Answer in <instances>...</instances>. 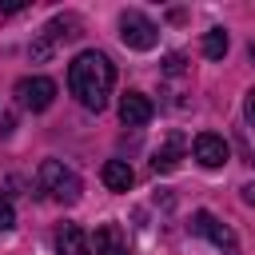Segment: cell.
<instances>
[{
    "label": "cell",
    "instance_id": "cell-19",
    "mask_svg": "<svg viewBox=\"0 0 255 255\" xmlns=\"http://www.w3.org/2000/svg\"><path fill=\"white\" fill-rule=\"evenodd\" d=\"M239 191H243V203H255V183H243Z\"/></svg>",
    "mask_w": 255,
    "mask_h": 255
},
{
    "label": "cell",
    "instance_id": "cell-2",
    "mask_svg": "<svg viewBox=\"0 0 255 255\" xmlns=\"http://www.w3.org/2000/svg\"><path fill=\"white\" fill-rule=\"evenodd\" d=\"M40 187H44L56 203H76V199H80V179H76V171H68L60 159H44V163H40Z\"/></svg>",
    "mask_w": 255,
    "mask_h": 255
},
{
    "label": "cell",
    "instance_id": "cell-16",
    "mask_svg": "<svg viewBox=\"0 0 255 255\" xmlns=\"http://www.w3.org/2000/svg\"><path fill=\"white\" fill-rule=\"evenodd\" d=\"M163 72H167V76H175V72H183V56H179V52H171V56L163 60Z\"/></svg>",
    "mask_w": 255,
    "mask_h": 255
},
{
    "label": "cell",
    "instance_id": "cell-14",
    "mask_svg": "<svg viewBox=\"0 0 255 255\" xmlns=\"http://www.w3.org/2000/svg\"><path fill=\"white\" fill-rule=\"evenodd\" d=\"M12 227H16V211H12L8 195L0 191V231H12Z\"/></svg>",
    "mask_w": 255,
    "mask_h": 255
},
{
    "label": "cell",
    "instance_id": "cell-13",
    "mask_svg": "<svg viewBox=\"0 0 255 255\" xmlns=\"http://www.w3.org/2000/svg\"><path fill=\"white\" fill-rule=\"evenodd\" d=\"M203 56H207V60H223V56H227V32H223V28L203 32Z\"/></svg>",
    "mask_w": 255,
    "mask_h": 255
},
{
    "label": "cell",
    "instance_id": "cell-17",
    "mask_svg": "<svg viewBox=\"0 0 255 255\" xmlns=\"http://www.w3.org/2000/svg\"><path fill=\"white\" fill-rule=\"evenodd\" d=\"M28 8V0H0V12H20Z\"/></svg>",
    "mask_w": 255,
    "mask_h": 255
},
{
    "label": "cell",
    "instance_id": "cell-6",
    "mask_svg": "<svg viewBox=\"0 0 255 255\" xmlns=\"http://www.w3.org/2000/svg\"><path fill=\"white\" fill-rule=\"evenodd\" d=\"M191 151H195V159H199L203 167H223V163H227V155H231L227 139H223V135H215V131H203V135H195Z\"/></svg>",
    "mask_w": 255,
    "mask_h": 255
},
{
    "label": "cell",
    "instance_id": "cell-8",
    "mask_svg": "<svg viewBox=\"0 0 255 255\" xmlns=\"http://www.w3.org/2000/svg\"><path fill=\"white\" fill-rule=\"evenodd\" d=\"M80 32H84V20H80V16H72V12H64V16H56V20H52V24H48V28L40 32V36H44V40H48L52 48H60V44L76 40Z\"/></svg>",
    "mask_w": 255,
    "mask_h": 255
},
{
    "label": "cell",
    "instance_id": "cell-4",
    "mask_svg": "<svg viewBox=\"0 0 255 255\" xmlns=\"http://www.w3.org/2000/svg\"><path fill=\"white\" fill-rule=\"evenodd\" d=\"M16 100L28 112H44L56 100V80H48V76H24V80H16Z\"/></svg>",
    "mask_w": 255,
    "mask_h": 255
},
{
    "label": "cell",
    "instance_id": "cell-9",
    "mask_svg": "<svg viewBox=\"0 0 255 255\" xmlns=\"http://www.w3.org/2000/svg\"><path fill=\"white\" fill-rule=\"evenodd\" d=\"M183 163V135H167V143L151 155V171L155 175H167V171H175Z\"/></svg>",
    "mask_w": 255,
    "mask_h": 255
},
{
    "label": "cell",
    "instance_id": "cell-3",
    "mask_svg": "<svg viewBox=\"0 0 255 255\" xmlns=\"http://www.w3.org/2000/svg\"><path fill=\"white\" fill-rule=\"evenodd\" d=\"M120 36H124V44L135 48V52H151V48L159 44V28H155V20H147V16L135 12V8H128V12L120 16Z\"/></svg>",
    "mask_w": 255,
    "mask_h": 255
},
{
    "label": "cell",
    "instance_id": "cell-7",
    "mask_svg": "<svg viewBox=\"0 0 255 255\" xmlns=\"http://www.w3.org/2000/svg\"><path fill=\"white\" fill-rule=\"evenodd\" d=\"M151 116H155V104H151L143 92H128V96L120 100V120H124L128 128H143V124H151Z\"/></svg>",
    "mask_w": 255,
    "mask_h": 255
},
{
    "label": "cell",
    "instance_id": "cell-15",
    "mask_svg": "<svg viewBox=\"0 0 255 255\" xmlns=\"http://www.w3.org/2000/svg\"><path fill=\"white\" fill-rule=\"evenodd\" d=\"M52 52H56V48H52L44 36H36V40H32V48H28V56H32V60H48Z\"/></svg>",
    "mask_w": 255,
    "mask_h": 255
},
{
    "label": "cell",
    "instance_id": "cell-12",
    "mask_svg": "<svg viewBox=\"0 0 255 255\" xmlns=\"http://www.w3.org/2000/svg\"><path fill=\"white\" fill-rule=\"evenodd\" d=\"M92 255H128V247H124L116 227H100L96 239H92Z\"/></svg>",
    "mask_w": 255,
    "mask_h": 255
},
{
    "label": "cell",
    "instance_id": "cell-5",
    "mask_svg": "<svg viewBox=\"0 0 255 255\" xmlns=\"http://www.w3.org/2000/svg\"><path fill=\"white\" fill-rule=\"evenodd\" d=\"M191 231L195 235H203V239H211L223 255H239V243H235V231L227 227V223H219L211 211H195L191 215Z\"/></svg>",
    "mask_w": 255,
    "mask_h": 255
},
{
    "label": "cell",
    "instance_id": "cell-10",
    "mask_svg": "<svg viewBox=\"0 0 255 255\" xmlns=\"http://www.w3.org/2000/svg\"><path fill=\"white\" fill-rule=\"evenodd\" d=\"M100 179H104V187H108V191H128V187L135 183V171H131V163H128V159H108V163H104V171H100Z\"/></svg>",
    "mask_w": 255,
    "mask_h": 255
},
{
    "label": "cell",
    "instance_id": "cell-1",
    "mask_svg": "<svg viewBox=\"0 0 255 255\" xmlns=\"http://www.w3.org/2000/svg\"><path fill=\"white\" fill-rule=\"evenodd\" d=\"M112 84H116V68L104 52L88 48L80 52L72 64H68V88L72 96L88 108V112H104L108 108V96H112Z\"/></svg>",
    "mask_w": 255,
    "mask_h": 255
},
{
    "label": "cell",
    "instance_id": "cell-11",
    "mask_svg": "<svg viewBox=\"0 0 255 255\" xmlns=\"http://www.w3.org/2000/svg\"><path fill=\"white\" fill-rule=\"evenodd\" d=\"M56 251H60V255H92L88 235H84L76 223H64V227L56 231Z\"/></svg>",
    "mask_w": 255,
    "mask_h": 255
},
{
    "label": "cell",
    "instance_id": "cell-18",
    "mask_svg": "<svg viewBox=\"0 0 255 255\" xmlns=\"http://www.w3.org/2000/svg\"><path fill=\"white\" fill-rule=\"evenodd\" d=\"M243 112H247V124H251V128H255V88H251V92H247V108H243Z\"/></svg>",
    "mask_w": 255,
    "mask_h": 255
},
{
    "label": "cell",
    "instance_id": "cell-20",
    "mask_svg": "<svg viewBox=\"0 0 255 255\" xmlns=\"http://www.w3.org/2000/svg\"><path fill=\"white\" fill-rule=\"evenodd\" d=\"M251 64H255V44H251Z\"/></svg>",
    "mask_w": 255,
    "mask_h": 255
}]
</instances>
